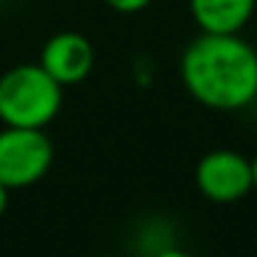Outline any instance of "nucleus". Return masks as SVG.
Here are the masks:
<instances>
[{
	"instance_id": "7",
	"label": "nucleus",
	"mask_w": 257,
	"mask_h": 257,
	"mask_svg": "<svg viewBox=\"0 0 257 257\" xmlns=\"http://www.w3.org/2000/svg\"><path fill=\"white\" fill-rule=\"evenodd\" d=\"M102 3H105L108 9H113V12H119V14H139L150 6L152 0H102Z\"/></svg>"
},
{
	"instance_id": "9",
	"label": "nucleus",
	"mask_w": 257,
	"mask_h": 257,
	"mask_svg": "<svg viewBox=\"0 0 257 257\" xmlns=\"http://www.w3.org/2000/svg\"><path fill=\"white\" fill-rule=\"evenodd\" d=\"M6 207H9V188L6 185H0V216L6 213Z\"/></svg>"
},
{
	"instance_id": "4",
	"label": "nucleus",
	"mask_w": 257,
	"mask_h": 257,
	"mask_svg": "<svg viewBox=\"0 0 257 257\" xmlns=\"http://www.w3.org/2000/svg\"><path fill=\"white\" fill-rule=\"evenodd\" d=\"M194 180L205 199L216 202V205L238 202L249 191H254L251 158L235 150H210L199 158L194 169Z\"/></svg>"
},
{
	"instance_id": "2",
	"label": "nucleus",
	"mask_w": 257,
	"mask_h": 257,
	"mask_svg": "<svg viewBox=\"0 0 257 257\" xmlns=\"http://www.w3.org/2000/svg\"><path fill=\"white\" fill-rule=\"evenodd\" d=\"M64 86L42 64H20L0 75V122L6 127L45 130L61 111Z\"/></svg>"
},
{
	"instance_id": "5",
	"label": "nucleus",
	"mask_w": 257,
	"mask_h": 257,
	"mask_svg": "<svg viewBox=\"0 0 257 257\" xmlns=\"http://www.w3.org/2000/svg\"><path fill=\"white\" fill-rule=\"evenodd\" d=\"M39 64L61 86L83 83L94 69V45L78 31H61L45 42Z\"/></svg>"
},
{
	"instance_id": "3",
	"label": "nucleus",
	"mask_w": 257,
	"mask_h": 257,
	"mask_svg": "<svg viewBox=\"0 0 257 257\" xmlns=\"http://www.w3.org/2000/svg\"><path fill=\"white\" fill-rule=\"evenodd\" d=\"M53 141L45 130L3 127L0 130V185L9 191L42 183L53 166Z\"/></svg>"
},
{
	"instance_id": "1",
	"label": "nucleus",
	"mask_w": 257,
	"mask_h": 257,
	"mask_svg": "<svg viewBox=\"0 0 257 257\" xmlns=\"http://www.w3.org/2000/svg\"><path fill=\"white\" fill-rule=\"evenodd\" d=\"M183 86L210 111H243L257 100V50L240 34H199L180 58Z\"/></svg>"
},
{
	"instance_id": "8",
	"label": "nucleus",
	"mask_w": 257,
	"mask_h": 257,
	"mask_svg": "<svg viewBox=\"0 0 257 257\" xmlns=\"http://www.w3.org/2000/svg\"><path fill=\"white\" fill-rule=\"evenodd\" d=\"M155 257H194V254H188V251L177 249V246H166V249L155 251Z\"/></svg>"
},
{
	"instance_id": "6",
	"label": "nucleus",
	"mask_w": 257,
	"mask_h": 257,
	"mask_svg": "<svg viewBox=\"0 0 257 257\" xmlns=\"http://www.w3.org/2000/svg\"><path fill=\"white\" fill-rule=\"evenodd\" d=\"M188 9L202 34H240L257 0H188Z\"/></svg>"
},
{
	"instance_id": "10",
	"label": "nucleus",
	"mask_w": 257,
	"mask_h": 257,
	"mask_svg": "<svg viewBox=\"0 0 257 257\" xmlns=\"http://www.w3.org/2000/svg\"><path fill=\"white\" fill-rule=\"evenodd\" d=\"M251 180H254V191H257V152L251 158Z\"/></svg>"
}]
</instances>
